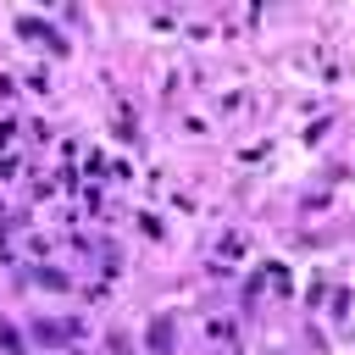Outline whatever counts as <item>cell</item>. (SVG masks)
I'll return each instance as SVG.
<instances>
[{"label": "cell", "instance_id": "7a4b0ae2", "mask_svg": "<svg viewBox=\"0 0 355 355\" xmlns=\"http://www.w3.org/2000/svg\"><path fill=\"white\" fill-rule=\"evenodd\" d=\"M72 333H78V322H44V316L33 322V338H39L44 349H55V344H67Z\"/></svg>", "mask_w": 355, "mask_h": 355}, {"label": "cell", "instance_id": "8992f818", "mask_svg": "<svg viewBox=\"0 0 355 355\" xmlns=\"http://www.w3.org/2000/svg\"><path fill=\"white\" fill-rule=\"evenodd\" d=\"M105 349H111V355H133V344H128V333H122V327H111V338H105Z\"/></svg>", "mask_w": 355, "mask_h": 355}, {"label": "cell", "instance_id": "3957f363", "mask_svg": "<svg viewBox=\"0 0 355 355\" xmlns=\"http://www.w3.org/2000/svg\"><path fill=\"white\" fill-rule=\"evenodd\" d=\"M150 349H155V355H172V311H155V322H150Z\"/></svg>", "mask_w": 355, "mask_h": 355}, {"label": "cell", "instance_id": "277c9868", "mask_svg": "<svg viewBox=\"0 0 355 355\" xmlns=\"http://www.w3.org/2000/svg\"><path fill=\"white\" fill-rule=\"evenodd\" d=\"M33 283H44V288H67V272H55V266H33Z\"/></svg>", "mask_w": 355, "mask_h": 355}, {"label": "cell", "instance_id": "52a82bcc", "mask_svg": "<svg viewBox=\"0 0 355 355\" xmlns=\"http://www.w3.org/2000/svg\"><path fill=\"white\" fill-rule=\"evenodd\" d=\"M6 94H17V83H11L6 72H0V100H6Z\"/></svg>", "mask_w": 355, "mask_h": 355}, {"label": "cell", "instance_id": "5b68a950", "mask_svg": "<svg viewBox=\"0 0 355 355\" xmlns=\"http://www.w3.org/2000/svg\"><path fill=\"white\" fill-rule=\"evenodd\" d=\"M0 344H6V355H22V333L6 327V322H0Z\"/></svg>", "mask_w": 355, "mask_h": 355}, {"label": "cell", "instance_id": "6da1fadb", "mask_svg": "<svg viewBox=\"0 0 355 355\" xmlns=\"http://www.w3.org/2000/svg\"><path fill=\"white\" fill-rule=\"evenodd\" d=\"M17 33H22V39H44V44L55 50V55H67V39H61L55 28H44L39 17H22V22H17Z\"/></svg>", "mask_w": 355, "mask_h": 355}]
</instances>
